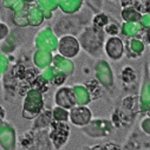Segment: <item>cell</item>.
<instances>
[{"label":"cell","instance_id":"obj_3","mask_svg":"<svg viewBox=\"0 0 150 150\" xmlns=\"http://www.w3.org/2000/svg\"><path fill=\"white\" fill-rule=\"evenodd\" d=\"M108 150H121V149H118V148H116L115 145H110V149H108Z\"/></svg>","mask_w":150,"mask_h":150},{"label":"cell","instance_id":"obj_1","mask_svg":"<svg viewBox=\"0 0 150 150\" xmlns=\"http://www.w3.org/2000/svg\"><path fill=\"white\" fill-rule=\"evenodd\" d=\"M137 10L141 12H150V0H141L137 5Z\"/></svg>","mask_w":150,"mask_h":150},{"label":"cell","instance_id":"obj_2","mask_svg":"<svg viewBox=\"0 0 150 150\" xmlns=\"http://www.w3.org/2000/svg\"><path fill=\"white\" fill-rule=\"evenodd\" d=\"M138 3V0H122V4L123 6H131Z\"/></svg>","mask_w":150,"mask_h":150}]
</instances>
